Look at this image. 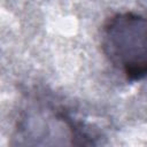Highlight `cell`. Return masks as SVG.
Listing matches in <instances>:
<instances>
[{"instance_id":"obj_1","label":"cell","mask_w":147,"mask_h":147,"mask_svg":"<svg viewBox=\"0 0 147 147\" xmlns=\"http://www.w3.org/2000/svg\"><path fill=\"white\" fill-rule=\"evenodd\" d=\"M101 47L108 61L127 80L147 77V15L117 13L101 31Z\"/></svg>"}]
</instances>
